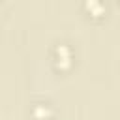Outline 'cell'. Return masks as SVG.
I'll list each match as a JSON object with an SVG mask.
<instances>
[{
	"instance_id": "obj_1",
	"label": "cell",
	"mask_w": 120,
	"mask_h": 120,
	"mask_svg": "<svg viewBox=\"0 0 120 120\" xmlns=\"http://www.w3.org/2000/svg\"><path fill=\"white\" fill-rule=\"evenodd\" d=\"M51 64L58 73H68L75 66V52L69 43H54L51 49Z\"/></svg>"
},
{
	"instance_id": "obj_2",
	"label": "cell",
	"mask_w": 120,
	"mask_h": 120,
	"mask_svg": "<svg viewBox=\"0 0 120 120\" xmlns=\"http://www.w3.org/2000/svg\"><path fill=\"white\" fill-rule=\"evenodd\" d=\"M81 9L90 21H103L107 15V2L105 0H81Z\"/></svg>"
},
{
	"instance_id": "obj_3",
	"label": "cell",
	"mask_w": 120,
	"mask_h": 120,
	"mask_svg": "<svg viewBox=\"0 0 120 120\" xmlns=\"http://www.w3.org/2000/svg\"><path fill=\"white\" fill-rule=\"evenodd\" d=\"M30 116L34 120H52L54 116V107L49 101H38L30 109Z\"/></svg>"
}]
</instances>
